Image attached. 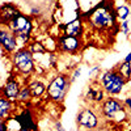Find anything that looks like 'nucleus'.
<instances>
[{
	"mask_svg": "<svg viewBox=\"0 0 131 131\" xmlns=\"http://www.w3.org/2000/svg\"><path fill=\"white\" fill-rule=\"evenodd\" d=\"M123 105H125V107H126V110L130 113V115H131V97H126L125 100H123Z\"/></svg>",
	"mask_w": 131,
	"mask_h": 131,
	"instance_id": "nucleus-23",
	"label": "nucleus"
},
{
	"mask_svg": "<svg viewBox=\"0 0 131 131\" xmlns=\"http://www.w3.org/2000/svg\"><path fill=\"white\" fill-rule=\"evenodd\" d=\"M84 101L89 106H100L106 100V92L104 91L100 80H91L84 91Z\"/></svg>",
	"mask_w": 131,
	"mask_h": 131,
	"instance_id": "nucleus-8",
	"label": "nucleus"
},
{
	"mask_svg": "<svg viewBox=\"0 0 131 131\" xmlns=\"http://www.w3.org/2000/svg\"><path fill=\"white\" fill-rule=\"evenodd\" d=\"M26 47L29 49V51L33 54V55H39V54L47 52L46 46L43 45V42H39V41H30Z\"/></svg>",
	"mask_w": 131,
	"mask_h": 131,
	"instance_id": "nucleus-16",
	"label": "nucleus"
},
{
	"mask_svg": "<svg viewBox=\"0 0 131 131\" xmlns=\"http://www.w3.org/2000/svg\"><path fill=\"white\" fill-rule=\"evenodd\" d=\"M0 131H8L7 121H4V119H0Z\"/></svg>",
	"mask_w": 131,
	"mask_h": 131,
	"instance_id": "nucleus-24",
	"label": "nucleus"
},
{
	"mask_svg": "<svg viewBox=\"0 0 131 131\" xmlns=\"http://www.w3.org/2000/svg\"><path fill=\"white\" fill-rule=\"evenodd\" d=\"M100 117L94 106L86 105L76 114V125L81 130H96L100 126Z\"/></svg>",
	"mask_w": 131,
	"mask_h": 131,
	"instance_id": "nucleus-7",
	"label": "nucleus"
},
{
	"mask_svg": "<svg viewBox=\"0 0 131 131\" xmlns=\"http://www.w3.org/2000/svg\"><path fill=\"white\" fill-rule=\"evenodd\" d=\"M20 76L16 73L12 75V78H9L4 85L0 88V97H4V98H8V100L13 101V102H17V97H18V93L23 88L24 84H21L20 80H18Z\"/></svg>",
	"mask_w": 131,
	"mask_h": 131,
	"instance_id": "nucleus-10",
	"label": "nucleus"
},
{
	"mask_svg": "<svg viewBox=\"0 0 131 131\" xmlns=\"http://www.w3.org/2000/svg\"><path fill=\"white\" fill-rule=\"evenodd\" d=\"M15 106V102L8 100V98H4V97H0V119H4L7 121L8 118L12 117V113H13V107Z\"/></svg>",
	"mask_w": 131,
	"mask_h": 131,
	"instance_id": "nucleus-15",
	"label": "nucleus"
},
{
	"mask_svg": "<svg viewBox=\"0 0 131 131\" xmlns=\"http://www.w3.org/2000/svg\"><path fill=\"white\" fill-rule=\"evenodd\" d=\"M83 131H94V130H83Z\"/></svg>",
	"mask_w": 131,
	"mask_h": 131,
	"instance_id": "nucleus-27",
	"label": "nucleus"
},
{
	"mask_svg": "<svg viewBox=\"0 0 131 131\" xmlns=\"http://www.w3.org/2000/svg\"><path fill=\"white\" fill-rule=\"evenodd\" d=\"M20 13L21 12L16 4L9 2L3 3L0 5V26H8L10 21H13Z\"/></svg>",
	"mask_w": 131,
	"mask_h": 131,
	"instance_id": "nucleus-12",
	"label": "nucleus"
},
{
	"mask_svg": "<svg viewBox=\"0 0 131 131\" xmlns=\"http://www.w3.org/2000/svg\"><path fill=\"white\" fill-rule=\"evenodd\" d=\"M130 8L127 5H121L115 9V15H117V18L121 20V21H126L130 16Z\"/></svg>",
	"mask_w": 131,
	"mask_h": 131,
	"instance_id": "nucleus-19",
	"label": "nucleus"
},
{
	"mask_svg": "<svg viewBox=\"0 0 131 131\" xmlns=\"http://www.w3.org/2000/svg\"><path fill=\"white\" fill-rule=\"evenodd\" d=\"M115 68L118 70V72L122 75V78H123L126 81H128V80L131 79V63L123 60L122 63H119Z\"/></svg>",
	"mask_w": 131,
	"mask_h": 131,
	"instance_id": "nucleus-17",
	"label": "nucleus"
},
{
	"mask_svg": "<svg viewBox=\"0 0 131 131\" xmlns=\"http://www.w3.org/2000/svg\"><path fill=\"white\" fill-rule=\"evenodd\" d=\"M80 75H81V67H76V68L73 70V72L71 73V81L73 83L78 78H80Z\"/></svg>",
	"mask_w": 131,
	"mask_h": 131,
	"instance_id": "nucleus-21",
	"label": "nucleus"
},
{
	"mask_svg": "<svg viewBox=\"0 0 131 131\" xmlns=\"http://www.w3.org/2000/svg\"><path fill=\"white\" fill-rule=\"evenodd\" d=\"M39 12H41L39 8H33L31 9V15H39Z\"/></svg>",
	"mask_w": 131,
	"mask_h": 131,
	"instance_id": "nucleus-25",
	"label": "nucleus"
},
{
	"mask_svg": "<svg viewBox=\"0 0 131 131\" xmlns=\"http://www.w3.org/2000/svg\"><path fill=\"white\" fill-rule=\"evenodd\" d=\"M8 28L17 38L18 49L26 47L29 45L31 30H33V23H31L29 16H26L24 13H20L13 21H10Z\"/></svg>",
	"mask_w": 131,
	"mask_h": 131,
	"instance_id": "nucleus-4",
	"label": "nucleus"
},
{
	"mask_svg": "<svg viewBox=\"0 0 131 131\" xmlns=\"http://www.w3.org/2000/svg\"><path fill=\"white\" fill-rule=\"evenodd\" d=\"M72 81H71V75L68 73H58L47 83V89H46V94L49 97V100L55 102V104H60L64 101L66 96H67L70 86H71Z\"/></svg>",
	"mask_w": 131,
	"mask_h": 131,
	"instance_id": "nucleus-1",
	"label": "nucleus"
},
{
	"mask_svg": "<svg viewBox=\"0 0 131 131\" xmlns=\"http://www.w3.org/2000/svg\"><path fill=\"white\" fill-rule=\"evenodd\" d=\"M104 91L106 92V94L109 96H118L121 94L125 85H126V80L122 78V75L118 72V70L114 67L112 70H107L105 72L101 73V76L98 78Z\"/></svg>",
	"mask_w": 131,
	"mask_h": 131,
	"instance_id": "nucleus-6",
	"label": "nucleus"
},
{
	"mask_svg": "<svg viewBox=\"0 0 131 131\" xmlns=\"http://www.w3.org/2000/svg\"><path fill=\"white\" fill-rule=\"evenodd\" d=\"M125 62H128V63H131V52H128L127 55L125 57V59H123Z\"/></svg>",
	"mask_w": 131,
	"mask_h": 131,
	"instance_id": "nucleus-26",
	"label": "nucleus"
},
{
	"mask_svg": "<svg viewBox=\"0 0 131 131\" xmlns=\"http://www.w3.org/2000/svg\"><path fill=\"white\" fill-rule=\"evenodd\" d=\"M57 46H58V50L60 52L70 54V55H75V54H78L81 50L83 42H81L80 37H71V36L60 34L58 37Z\"/></svg>",
	"mask_w": 131,
	"mask_h": 131,
	"instance_id": "nucleus-9",
	"label": "nucleus"
},
{
	"mask_svg": "<svg viewBox=\"0 0 131 131\" xmlns=\"http://www.w3.org/2000/svg\"><path fill=\"white\" fill-rule=\"evenodd\" d=\"M12 66L16 73L24 76V78H28L33 72H36L34 57H33V54L29 51L28 47L18 49L12 54Z\"/></svg>",
	"mask_w": 131,
	"mask_h": 131,
	"instance_id": "nucleus-5",
	"label": "nucleus"
},
{
	"mask_svg": "<svg viewBox=\"0 0 131 131\" xmlns=\"http://www.w3.org/2000/svg\"><path fill=\"white\" fill-rule=\"evenodd\" d=\"M88 20L92 28L104 30V29H110L117 24V15L115 10H113L105 4H101L97 5L92 10Z\"/></svg>",
	"mask_w": 131,
	"mask_h": 131,
	"instance_id": "nucleus-3",
	"label": "nucleus"
},
{
	"mask_svg": "<svg viewBox=\"0 0 131 131\" xmlns=\"http://www.w3.org/2000/svg\"><path fill=\"white\" fill-rule=\"evenodd\" d=\"M63 33L62 34L64 36H71V37H81L83 31H84V24H83V20L81 18H75L70 23L64 24L62 26Z\"/></svg>",
	"mask_w": 131,
	"mask_h": 131,
	"instance_id": "nucleus-13",
	"label": "nucleus"
},
{
	"mask_svg": "<svg viewBox=\"0 0 131 131\" xmlns=\"http://www.w3.org/2000/svg\"><path fill=\"white\" fill-rule=\"evenodd\" d=\"M52 128H54V131H66L64 127H63V125H62V122L59 121V119H54Z\"/></svg>",
	"mask_w": 131,
	"mask_h": 131,
	"instance_id": "nucleus-20",
	"label": "nucleus"
},
{
	"mask_svg": "<svg viewBox=\"0 0 131 131\" xmlns=\"http://www.w3.org/2000/svg\"><path fill=\"white\" fill-rule=\"evenodd\" d=\"M26 84H28L29 89H30V93H31L33 98H38V97H41V96H43L46 93L47 84L43 83L39 79H33V80L28 81Z\"/></svg>",
	"mask_w": 131,
	"mask_h": 131,
	"instance_id": "nucleus-14",
	"label": "nucleus"
},
{
	"mask_svg": "<svg viewBox=\"0 0 131 131\" xmlns=\"http://www.w3.org/2000/svg\"><path fill=\"white\" fill-rule=\"evenodd\" d=\"M31 93H30V89H29V86L28 84H24L23 85V88H21L20 93H18V97H17V102H23V104H28L31 101Z\"/></svg>",
	"mask_w": 131,
	"mask_h": 131,
	"instance_id": "nucleus-18",
	"label": "nucleus"
},
{
	"mask_svg": "<svg viewBox=\"0 0 131 131\" xmlns=\"http://www.w3.org/2000/svg\"><path fill=\"white\" fill-rule=\"evenodd\" d=\"M101 117L114 123H122L127 118V112L122 101L115 97H106V100L98 107Z\"/></svg>",
	"mask_w": 131,
	"mask_h": 131,
	"instance_id": "nucleus-2",
	"label": "nucleus"
},
{
	"mask_svg": "<svg viewBox=\"0 0 131 131\" xmlns=\"http://www.w3.org/2000/svg\"><path fill=\"white\" fill-rule=\"evenodd\" d=\"M130 131H131V130H130Z\"/></svg>",
	"mask_w": 131,
	"mask_h": 131,
	"instance_id": "nucleus-28",
	"label": "nucleus"
},
{
	"mask_svg": "<svg viewBox=\"0 0 131 131\" xmlns=\"http://www.w3.org/2000/svg\"><path fill=\"white\" fill-rule=\"evenodd\" d=\"M0 47L3 52L12 55L15 51L18 50L17 38L8 26H0Z\"/></svg>",
	"mask_w": 131,
	"mask_h": 131,
	"instance_id": "nucleus-11",
	"label": "nucleus"
},
{
	"mask_svg": "<svg viewBox=\"0 0 131 131\" xmlns=\"http://www.w3.org/2000/svg\"><path fill=\"white\" fill-rule=\"evenodd\" d=\"M128 21L126 20V21H122L121 23V30H122V33L123 34H128V31H130V28H128Z\"/></svg>",
	"mask_w": 131,
	"mask_h": 131,
	"instance_id": "nucleus-22",
	"label": "nucleus"
}]
</instances>
